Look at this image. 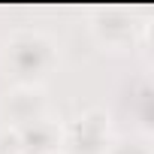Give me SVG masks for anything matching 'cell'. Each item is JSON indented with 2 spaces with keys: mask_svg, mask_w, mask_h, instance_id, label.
<instances>
[{
  "mask_svg": "<svg viewBox=\"0 0 154 154\" xmlns=\"http://www.w3.org/2000/svg\"><path fill=\"white\" fill-rule=\"evenodd\" d=\"M66 145H72L75 154H103L109 148V115L100 109L85 112L66 130Z\"/></svg>",
  "mask_w": 154,
  "mask_h": 154,
  "instance_id": "obj_2",
  "label": "cell"
},
{
  "mask_svg": "<svg viewBox=\"0 0 154 154\" xmlns=\"http://www.w3.org/2000/svg\"><path fill=\"white\" fill-rule=\"evenodd\" d=\"M21 136V154H54L57 145L63 142V130L51 121V118H42L30 127H21L18 130Z\"/></svg>",
  "mask_w": 154,
  "mask_h": 154,
  "instance_id": "obj_4",
  "label": "cell"
},
{
  "mask_svg": "<svg viewBox=\"0 0 154 154\" xmlns=\"http://www.w3.org/2000/svg\"><path fill=\"white\" fill-rule=\"evenodd\" d=\"M0 63L18 88H39L57 63V48L39 30H15L0 48Z\"/></svg>",
  "mask_w": 154,
  "mask_h": 154,
  "instance_id": "obj_1",
  "label": "cell"
},
{
  "mask_svg": "<svg viewBox=\"0 0 154 154\" xmlns=\"http://www.w3.org/2000/svg\"><path fill=\"white\" fill-rule=\"evenodd\" d=\"M103 154H151V145L142 136H124L118 142H109V148Z\"/></svg>",
  "mask_w": 154,
  "mask_h": 154,
  "instance_id": "obj_5",
  "label": "cell"
},
{
  "mask_svg": "<svg viewBox=\"0 0 154 154\" xmlns=\"http://www.w3.org/2000/svg\"><path fill=\"white\" fill-rule=\"evenodd\" d=\"M3 112H6L9 124L15 130H21V127H30V124L42 121L45 112H48V103H45L39 88H15L12 94H6Z\"/></svg>",
  "mask_w": 154,
  "mask_h": 154,
  "instance_id": "obj_3",
  "label": "cell"
}]
</instances>
